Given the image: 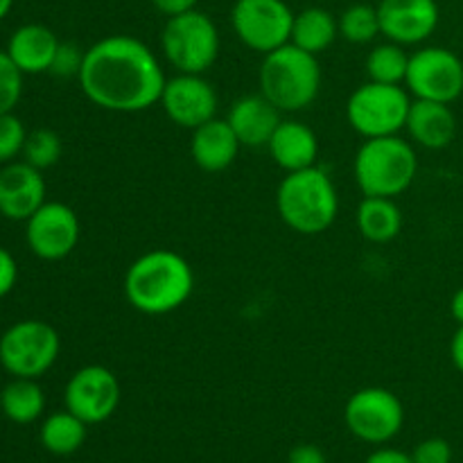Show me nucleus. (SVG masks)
<instances>
[{
    "mask_svg": "<svg viewBox=\"0 0 463 463\" xmlns=\"http://www.w3.org/2000/svg\"><path fill=\"white\" fill-rule=\"evenodd\" d=\"M461 149H463V143H461Z\"/></svg>",
    "mask_w": 463,
    "mask_h": 463,
    "instance_id": "40",
    "label": "nucleus"
},
{
    "mask_svg": "<svg viewBox=\"0 0 463 463\" xmlns=\"http://www.w3.org/2000/svg\"><path fill=\"white\" fill-rule=\"evenodd\" d=\"M405 86L414 99L452 104L463 95V61L441 45H428L410 54Z\"/></svg>",
    "mask_w": 463,
    "mask_h": 463,
    "instance_id": "11",
    "label": "nucleus"
},
{
    "mask_svg": "<svg viewBox=\"0 0 463 463\" xmlns=\"http://www.w3.org/2000/svg\"><path fill=\"white\" fill-rule=\"evenodd\" d=\"M357 231L373 244H387L396 240L402 231V213L396 199L364 197L355 211Z\"/></svg>",
    "mask_w": 463,
    "mask_h": 463,
    "instance_id": "22",
    "label": "nucleus"
},
{
    "mask_svg": "<svg viewBox=\"0 0 463 463\" xmlns=\"http://www.w3.org/2000/svg\"><path fill=\"white\" fill-rule=\"evenodd\" d=\"M23 72L9 59L5 50H0V116L12 113L23 95Z\"/></svg>",
    "mask_w": 463,
    "mask_h": 463,
    "instance_id": "30",
    "label": "nucleus"
},
{
    "mask_svg": "<svg viewBox=\"0 0 463 463\" xmlns=\"http://www.w3.org/2000/svg\"><path fill=\"white\" fill-rule=\"evenodd\" d=\"M0 411L16 425H30L45 411V393L32 378H12L0 392Z\"/></svg>",
    "mask_w": 463,
    "mask_h": 463,
    "instance_id": "24",
    "label": "nucleus"
},
{
    "mask_svg": "<svg viewBox=\"0 0 463 463\" xmlns=\"http://www.w3.org/2000/svg\"><path fill=\"white\" fill-rule=\"evenodd\" d=\"M450 360L455 369L463 375V326H457L455 335L450 339Z\"/></svg>",
    "mask_w": 463,
    "mask_h": 463,
    "instance_id": "37",
    "label": "nucleus"
},
{
    "mask_svg": "<svg viewBox=\"0 0 463 463\" xmlns=\"http://www.w3.org/2000/svg\"><path fill=\"white\" fill-rule=\"evenodd\" d=\"M339 21V34L353 45L373 43L383 32H380L378 7L369 3H355L342 12Z\"/></svg>",
    "mask_w": 463,
    "mask_h": 463,
    "instance_id": "27",
    "label": "nucleus"
},
{
    "mask_svg": "<svg viewBox=\"0 0 463 463\" xmlns=\"http://www.w3.org/2000/svg\"><path fill=\"white\" fill-rule=\"evenodd\" d=\"M122 292L129 306L143 315H170L193 297L194 271L181 253L152 249L127 267Z\"/></svg>",
    "mask_w": 463,
    "mask_h": 463,
    "instance_id": "2",
    "label": "nucleus"
},
{
    "mask_svg": "<svg viewBox=\"0 0 463 463\" xmlns=\"http://www.w3.org/2000/svg\"><path fill=\"white\" fill-rule=\"evenodd\" d=\"M77 81L95 107L140 113L161 102L167 77L147 43L129 34H111L86 50Z\"/></svg>",
    "mask_w": 463,
    "mask_h": 463,
    "instance_id": "1",
    "label": "nucleus"
},
{
    "mask_svg": "<svg viewBox=\"0 0 463 463\" xmlns=\"http://www.w3.org/2000/svg\"><path fill=\"white\" fill-rule=\"evenodd\" d=\"M339 36V21L324 7H306L298 14H294L292 23V39L297 48L306 50V52L317 54L330 48L335 39Z\"/></svg>",
    "mask_w": 463,
    "mask_h": 463,
    "instance_id": "23",
    "label": "nucleus"
},
{
    "mask_svg": "<svg viewBox=\"0 0 463 463\" xmlns=\"http://www.w3.org/2000/svg\"><path fill=\"white\" fill-rule=\"evenodd\" d=\"M240 140L231 125L220 118H213L206 125L193 129L190 138V158L203 172H224L235 163L240 152Z\"/></svg>",
    "mask_w": 463,
    "mask_h": 463,
    "instance_id": "19",
    "label": "nucleus"
},
{
    "mask_svg": "<svg viewBox=\"0 0 463 463\" xmlns=\"http://www.w3.org/2000/svg\"><path fill=\"white\" fill-rule=\"evenodd\" d=\"M294 12L285 0H235L231 27L240 43L260 54L283 48L292 39Z\"/></svg>",
    "mask_w": 463,
    "mask_h": 463,
    "instance_id": "10",
    "label": "nucleus"
},
{
    "mask_svg": "<svg viewBox=\"0 0 463 463\" xmlns=\"http://www.w3.org/2000/svg\"><path fill=\"white\" fill-rule=\"evenodd\" d=\"M321 72L317 54L306 52L294 43L265 54L258 72L260 93L280 113H297L312 107L321 93Z\"/></svg>",
    "mask_w": 463,
    "mask_h": 463,
    "instance_id": "4",
    "label": "nucleus"
},
{
    "mask_svg": "<svg viewBox=\"0 0 463 463\" xmlns=\"http://www.w3.org/2000/svg\"><path fill=\"white\" fill-rule=\"evenodd\" d=\"M410 54L398 43H380L366 57V75L378 84H405Z\"/></svg>",
    "mask_w": 463,
    "mask_h": 463,
    "instance_id": "26",
    "label": "nucleus"
},
{
    "mask_svg": "<svg viewBox=\"0 0 463 463\" xmlns=\"http://www.w3.org/2000/svg\"><path fill=\"white\" fill-rule=\"evenodd\" d=\"M12 7H14V0H0V21L9 16Z\"/></svg>",
    "mask_w": 463,
    "mask_h": 463,
    "instance_id": "39",
    "label": "nucleus"
},
{
    "mask_svg": "<svg viewBox=\"0 0 463 463\" xmlns=\"http://www.w3.org/2000/svg\"><path fill=\"white\" fill-rule=\"evenodd\" d=\"M158 104L176 127L193 131L215 118L217 93L203 75L179 72L165 81Z\"/></svg>",
    "mask_w": 463,
    "mask_h": 463,
    "instance_id": "14",
    "label": "nucleus"
},
{
    "mask_svg": "<svg viewBox=\"0 0 463 463\" xmlns=\"http://www.w3.org/2000/svg\"><path fill=\"white\" fill-rule=\"evenodd\" d=\"M288 463H328L326 452L315 443H298L289 450Z\"/></svg>",
    "mask_w": 463,
    "mask_h": 463,
    "instance_id": "34",
    "label": "nucleus"
},
{
    "mask_svg": "<svg viewBox=\"0 0 463 463\" xmlns=\"http://www.w3.org/2000/svg\"><path fill=\"white\" fill-rule=\"evenodd\" d=\"M380 32L398 45H419L428 41L439 27L437 0H380Z\"/></svg>",
    "mask_w": 463,
    "mask_h": 463,
    "instance_id": "15",
    "label": "nucleus"
},
{
    "mask_svg": "<svg viewBox=\"0 0 463 463\" xmlns=\"http://www.w3.org/2000/svg\"><path fill=\"white\" fill-rule=\"evenodd\" d=\"M405 129L425 149H446L457 138V116L450 104L432 99H411Z\"/></svg>",
    "mask_w": 463,
    "mask_h": 463,
    "instance_id": "20",
    "label": "nucleus"
},
{
    "mask_svg": "<svg viewBox=\"0 0 463 463\" xmlns=\"http://www.w3.org/2000/svg\"><path fill=\"white\" fill-rule=\"evenodd\" d=\"M59 43L61 41L48 25L25 23L12 32L5 52L9 54V59L16 63L23 75H41V72H50L52 68Z\"/></svg>",
    "mask_w": 463,
    "mask_h": 463,
    "instance_id": "18",
    "label": "nucleus"
},
{
    "mask_svg": "<svg viewBox=\"0 0 463 463\" xmlns=\"http://www.w3.org/2000/svg\"><path fill=\"white\" fill-rule=\"evenodd\" d=\"M161 52L179 72L203 75L220 57V32L199 9L167 18L161 32Z\"/></svg>",
    "mask_w": 463,
    "mask_h": 463,
    "instance_id": "6",
    "label": "nucleus"
},
{
    "mask_svg": "<svg viewBox=\"0 0 463 463\" xmlns=\"http://www.w3.org/2000/svg\"><path fill=\"white\" fill-rule=\"evenodd\" d=\"M280 120V111L262 93L242 95L226 116L242 147H267Z\"/></svg>",
    "mask_w": 463,
    "mask_h": 463,
    "instance_id": "17",
    "label": "nucleus"
},
{
    "mask_svg": "<svg viewBox=\"0 0 463 463\" xmlns=\"http://www.w3.org/2000/svg\"><path fill=\"white\" fill-rule=\"evenodd\" d=\"M59 353V333L41 319L16 321L0 335V366L12 378L39 380L52 369Z\"/></svg>",
    "mask_w": 463,
    "mask_h": 463,
    "instance_id": "7",
    "label": "nucleus"
},
{
    "mask_svg": "<svg viewBox=\"0 0 463 463\" xmlns=\"http://www.w3.org/2000/svg\"><path fill=\"white\" fill-rule=\"evenodd\" d=\"M276 211L294 233L321 235L337 220V188L328 172L317 165L288 172L276 190Z\"/></svg>",
    "mask_w": 463,
    "mask_h": 463,
    "instance_id": "3",
    "label": "nucleus"
},
{
    "mask_svg": "<svg viewBox=\"0 0 463 463\" xmlns=\"http://www.w3.org/2000/svg\"><path fill=\"white\" fill-rule=\"evenodd\" d=\"M410 107V90L401 84H378L369 80L348 98L346 120L362 138L398 136V131L405 129Z\"/></svg>",
    "mask_w": 463,
    "mask_h": 463,
    "instance_id": "8",
    "label": "nucleus"
},
{
    "mask_svg": "<svg viewBox=\"0 0 463 463\" xmlns=\"http://www.w3.org/2000/svg\"><path fill=\"white\" fill-rule=\"evenodd\" d=\"M16 280H18L16 258L12 256V251H7V249L0 244V298L12 294V289L16 288Z\"/></svg>",
    "mask_w": 463,
    "mask_h": 463,
    "instance_id": "33",
    "label": "nucleus"
},
{
    "mask_svg": "<svg viewBox=\"0 0 463 463\" xmlns=\"http://www.w3.org/2000/svg\"><path fill=\"white\" fill-rule=\"evenodd\" d=\"M43 172L25 161H12L0 170V215L27 222L45 203Z\"/></svg>",
    "mask_w": 463,
    "mask_h": 463,
    "instance_id": "16",
    "label": "nucleus"
},
{
    "mask_svg": "<svg viewBox=\"0 0 463 463\" xmlns=\"http://www.w3.org/2000/svg\"><path fill=\"white\" fill-rule=\"evenodd\" d=\"M80 217L63 202H45L25 222L27 249L36 258L48 262H57L71 256L80 242Z\"/></svg>",
    "mask_w": 463,
    "mask_h": 463,
    "instance_id": "13",
    "label": "nucleus"
},
{
    "mask_svg": "<svg viewBox=\"0 0 463 463\" xmlns=\"http://www.w3.org/2000/svg\"><path fill=\"white\" fill-rule=\"evenodd\" d=\"M86 434H89V425L81 419H77L72 411H54L41 425V446L57 457H71L84 446Z\"/></svg>",
    "mask_w": 463,
    "mask_h": 463,
    "instance_id": "25",
    "label": "nucleus"
},
{
    "mask_svg": "<svg viewBox=\"0 0 463 463\" xmlns=\"http://www.w3.org/2000/svg\"><path fill=\"white\" fill-rule=\"evenodd\" d=\"M120 383L116 373L102 364L77 369L63 389V405L86 425H99L116 414L120 405Z\"/></svg>",
    "mask_w": 463,
    "mask_h": 463,
    "instance_id": "12",
    "label": "nucleus"
},
{
    "mask_svg": "<svg viewBox=\"0 0 463 463\" xmlns=\"http://www.w3.org/2000/svg\"><path fill=\"white\" fill-rule=\"evenodd\" d=\"M84 52L77 43H68V41H61L59 43L57 54H54V61L50 72L57 77H77L81 71V63H84Z\"/></svg>",
    "mask_w": 463,
    "mask_h": 463,
    "instance_id": "31",
    "label": "nucleus"
},
{
    "mask_svg": "<svg viewBox=\"0 0 463 463\" xmlns=\"http://www.w3.org/2000/svg\"><path fill=\"white\" fill-rule=\"evenodd\" d=\"M269 156L274 158L280 170L298 172L317 165L319 158V138L315 131L298 120H280L274 136L267 143Z\"/></svg>",
    "mask_w": 463,
    "mask_h": 463,
    "instance_id": "21",
    "label": "nucleus"
},
{
    "mask_svg": "<svg viewBox=\"0 0 463 463\" xmlns=\"http://www.w3.org/2000/svg\"><path fill=\"white\" fill-rule=\"evenodd\" d=\"M364 463H414L411 455L396 450V448H378L366 457Z\"/></svg>",
    "mask_w": 463,
    "mask_h": 463,
    "instance_id": "36",
    "label": "nucleus"
},
{
    "mask_svg": "<svg viewBox=\"0 0 463 463\" xmlns=\"http://www.w3.org/2000/svg\"><path fill=\"white\" fill-rule=\"evenodd\" d=\"M450 315L457 321V326H463V288L457 289L450 298Z\"/></svg>",
    "mask_w": 463,
    "mask_h": 463,
    "instance_id": "38",
    "label": "nucleus"
},
{
    "mask_svg": "<svg viewBox=\"0 0 463 463\" xmlns=\"http://www.w3.org/2000/svg\"><path fill=\"white\" fill-rule=\"evenodd\" d=\"M414 463H452V446L441 437H430L420 441L411 452Z\"/></svg>",
    "mask_w": 463,
    "mask_h": 463,
    "instance_id": "32",
    "label": "nucleus"
},
{
    "mask_svg": "<svg viewBox=\"0 0 463 463\" xmlns=\"http://www.w3.org/2000/svg\"><path fill=\"white\" fill-rule=\"evenodd\" d=\"M63 154V143H61V136L52 129H41L34 131H27V138H25V147H23V161L30 163L32 167L36 170H48V167L57 165L59 158Z\"/></svg>",
    "mask_w": 463,
    "mask_h": 463,
    "instance_id": "28",
    "label": "nucleus"
},
{
    "mask_svg": "<svg viewBox=\"0 0 463 463\" xmlns=\"http://www.w3.org/2000/svg\"><path fill=\"white\" fill-rule=\"evenodd\" d=\"M344 423L362 443L384 446L401 434L405 425V407L389 389L364 387L346 401Z\"/></svg>",
    "mask_w": 463,
    "mask_h": 463,
    "instance_id": "9",
    "label": "nucleus"
},
{
    "mask_svg": "<svg viewBox=\"0 0 463 463\" xmlns=\"http://www.w3.org/2000/svg\"><path fill=\"white\" fill-rule=\"evenodd\" d=\"M27 129L16 113H3L0 116V165L16 161L25 147Z\"/></svg>",
    "mask_w": 463,
    "mask_h": 463,
    "instance_id": "29",
    "label": "nucleus"
},
{
    "mask_svg": "<svg viewBox=\"0 0 463 463\" xmlns=\"http://www.w3.org/2000/svg\"><path fill=\"white\" fill-rule=\"evenodd\" d=\"M419 172V156L401 136L364 138L353 161V176L364 197H401L411 188Z\"/></svg>",
    "mask_w": 463,
    "mask_h": 463,
    "instance_id": "5",
    "label": "nucleus"
},
{
    "mask_svg": "<svg viewBox=\"0 0 463 463\" xmlns=\"http://www.w3.org/2000/svg\"><path fill=\"white\" fill-rule=\"evenodd\" d=\"M197 3L199 0H149V5L165 18L179 16V14L190 12V9H197Z\"/></svg>",
    "mask_w": 463,
    "mask_h": 463,
    "instance_id": "35",
    "label": "nucleus"
}]
</instances>
